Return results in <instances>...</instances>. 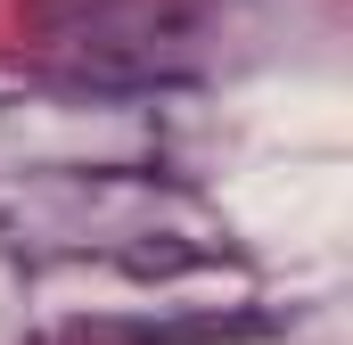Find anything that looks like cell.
Returning a JSON list of instances; mask_svg holds the SVG:
<instances>
[{"label": "cell", "mask_w": 353, "mask_h": 345, "mask_svg": "<svg viewBox=\"0 0 353 345\" xmlns=\"http://www.w3.org/2000/svg\"><path fill=\"white\" fill-rule=\"evenodd\" d=\"M25 25L83 58L74 83L132 90V83H165L173 75V50L197 41L205 8L197 0H25Z\"/></svg>", "instance_id": "cell-1"}, {"label": "cell", "mask_w": 353, "mask_h": 345, "mask_svg": "<svg viewBox=\"0 0 353 345\" xmlns=\"http://www.w3.org/2000/svg\"><path fill=\"white\" fill-rule=\"evenodd\" d=\"M263 313H205V321H115V329H83L107 345H222V337H263Z\"/></svg>", "instance_id": "cell-2"}]
</instances>
